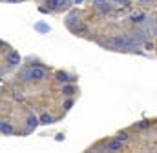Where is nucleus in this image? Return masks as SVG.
Wrapping results in <instances>:
<instances>
[{"instance_id":"nucleus-1","label":"nucleus","mask_w":157,"mask_h":153,"mask_svg":"<svg viewBox=\"0 0 157 153\" xmlns=\"http://www.w3.org/2000/svg\"><path fill=\"white\" fill-rule=\"evenodd\" d=\"M46 76H48V69L42 66H31L29 69L24 71V80L28 82H42L46 80Z\"/></svg>"},{"instance_id":"nucleus-2","label":"nucleus","mask_w":157,"mask_h":153,"mask_svg":"<svg viewBox=\"0 0 157 153\" xmlns=\"http://www.w3.org/2000/svg\"><path fill=\"white\" fill-rule=\"evenodd\" d=\"M46 6H48V11H60L70 7V0H48Z\"/></svg>"},{"instance_id":"nucleus-3","label":"nucleus","mask_w":157,"mask_h":153,"mask_svg":"<svg viewBox=\"0 0 157 153\" xmlns=\"http://www.w3.org/2000/svg\"><path fill=\"white\" fill-rule=\"evenodd\" d=\"M122 144H124V142L113 139V140H110V142L104 144V151H121V150H122Z\"/></svg>"},{"instance_id":"nucleus-4","label":"nucleus","mask_w":157,"mask_h":153,"mask_svg":"<svg viewBox=\"0 0 157 153\" xmlns=\"http://www.w3.org/2000/svg\"><path fill=\"white\" fill-rule=\"evenodd\" d=\"M20 60H22V58H20L18 51H9V53H7V64H9V66H13V68H15V66H18V64H20Z\"/></svg>"},{"instance_id":"nucleus-5","label":"nucleus","mask_w":157,"mask_h":153,"mask_svg":"<svg viewBox=\"0 0 157 153\" xmlns=\"http://www.w3.org/2000/svg\"><path fill=\"white\" fill-rule=\"evenodd\" d=\"M55 78H57V82H60V84H66V82H73V80H75V76L68 75L66 71H57V73H55Z\"/></svg>"},{"instance_id":"nucleus-6","label":"nucleus","mask_w":157,"mask_h":153,"mask_svg":"<svg viewBox=\"0 0 157 153\" xmlns=\"http://www.w3.org/2000/svg\"><path fill=\"white\" fill-rule=\"evenodd\" d=\"M13 131H15V128H13L11 122H7V120H0V133H4V135H11Z\"/></svg>"},{"instance_id":"nucleus-7","label":"nucleus","mask_w":157,"mask_h":153,"mask_svg":"<svg viewBox=\"0 0 157 153\" xmlns=\"http://www.w3.org/2000/svg\"><path fill=\"white\" fill-rule=\"evenodd\" d=\"M75 22H77V24L80 22V20H78V13H77V11H73V13H70V15H68V18H66V26L71 29Z\"/></svg>"},{"instance_id":"nucleus-8","label":"nucleus","mask_w":157,"mask_h":153,"mask_svg":"<svg viewBox=\"0 0 157 153\" xmlns=\"http://www.w3.org/2000/svg\"><path fill=\"white\" fill-rule=\"evenodd\" d=\"M26 126H28V129L31 131V129H35L37 126H39V117H35V115L31 113L28 117V120H26Z\"/></svg>"},{"instance_id":"nucleus-9","label":"nucleus","mask_w":157,"mask_h":153,"mask_svg":"<svg viewBox=\"0 0 157 153\" xmlns=\"http://www.w3.org/2000/svg\"><path fill=\"white\" fill-rule=\"evenodd\" d=\"M146 18H148V17H146L144 13H133V15H132V22L137 24V26H139V24H144Z\"/></svg>"},{"instance_id":"nucleus-10","label":"nucleus","mask_w":157,"mask_h":153,"mask_svg":"<svg viewBox=\"0 0 157 153\" xmlns=\"http://www.w3.org/2000/svg\"><path fill=\"white\" fill-rule=\"evenodd\" d=\"M53 122H55V118H53L49 113H42L39 117V124H46V126H49V124H53Z\"/></svg>"},{"instance_id":"nucleus-11","label":"nucleus","mask_w":157,"mask_h":153,"mask_svg":"<svg viewBox=\"0 0 157 153\" xmlns=\"http://www.w3.org/2000/svg\"><path fill=\"white\" fill-rule=\"evenodd\" d=\"M97 7H99V11H101V13H110V11H112V4H110V2H106V0H104V2H101V4H97Z\"/></svg>"},{"instance_id":"nucleus-12","label":"nucleus","mask_w":157,"mask_h":153,"mask_svg":"<svg viewBox=\"0 0 157 153\" xmlns=\"http://www.w3.org/2000/svg\"><path fill=\"white\" fill-rule=\"evenodd\" d=\"M62 93H64V95H68V97H71V95L75 93V86H71V84H68V82H66V86L62 88Z\"/></svg>"},{"instance_id":"nucleus-13","label":"nucleus","mask_w":157,"mask_h":153,"mask_svg":"<svg viewBox=\"0 0 157 153\" xmlns=\"http://www.w3.org/2000/svg\"><path fill=\"white\" fill-rule=\"evenodd\" d=\"M130 139V133L128 131H119L117 133V140H121V142H126Z\"/></svg>"},{"instance_id":"nucleus-14","label":"nucleus","mask_w":157,"mask_h":153,"mask_svg":"<svg viewBox=\"0 0 157 153\" xmlns=\"http://www.w3.org/2000/svg\"><path fill=\"white\" fill-rule=\"evenodd\" d=\"M35 29H37V31H42V33H49V29H51V28H49V26H46V24H42V22H39V24L35 26Z\"/></svg>"},{"instance_id":"nucleus-15","label":"nucleus","mask_w":157,"mask_h":153,"mask_svg":"<svg viewBox=\"0 0 157 153\" xmlns=\"http://www.w3.org/2000/svg\"><path fill=\"white\" fill-rule=\"evenodd\" d=\"M71 108H73V100L70 99V100H66V102H64V110L68 111V110H71Z\"/></svg>"},{"instance_id":"nucleus-16","label":"nucleus","mask_w":157,"mask_h":153,"mask_svg":"<svg viewBox=\"0 0 157 153\" xmlns=\"http://www.w3.org/2000/svg\"><path fill=\"white\" fill-rule=\"evenodd\" d=\"M137 126H139V128H150V122H148V120H143V122L137 124Z\"/></svg>"},{"instance_id":"nucleus-17","label":"nucleus","mask_w":157,"mask_h":153,"mask_svg":"<svg viewBox=\"0 0 157 153\" xmlns=\"http://www.w3.org/2000/svg\"><path fill=\"white\" fill-rule=\"evenodd\" d=\"M144 47H146V49H154V44H152V42H146Z\"/></svg>"},{"instance_id":"nucleus-18","label":"nucleus","mask_w":157,"mask_h":153,"mask_svg":"<svg viewBox=\"0 0 157 153\" xmlns=\"http://www.w3.org/2000/svg\"><path fill=\"white\" fill-rule=\"evenodd\" d=\"M82 2H84V0H73V4H75V6H80Z\"/></svg>"},{"instance_id":"nucleus-19","label":"nucleus","mask_w":157,"mask_h":153,"mask_svg":"<svg viewBox=\"0 0 157 153\" xmlns=\"http://www.w3.org/2000/svg\"><path fill=\"white\" fill-rule=\"evenodd\" d=\"M4 47H6V44H4V42L0 40V49H4Z\"/></svg>"},{"instance_id":"nucleus-20","label":"nucleus","mask_w":157,"mask_h":153,"mask_svg":"<svg viewBox=\"0 0 157 153\" xmlns=\"http://www.w3.org/2000/svg\"><path fill=\"white\" fill-rule=\"evenodd\" d=\"M143 2H144V4H148V2H155V0H143Z\"/></svg>"},{"instance_id":"nucleus-21","label":"nucleus","mask_w":157,"mask_h":153,"mask_svg":"<svg viewBox=\"0 0 157 153\" xmlns=\"http://www.w3.org/2000/svg\"><path fill=\"white\" fill-rule=\"evenodd\" d=\"M95 2H97V4H101V2H104V0H95Z\"/></svg>"},{"instance_id":"nucleus-22","label":"nucleus","mask_w":157,"mask_h":153,"mask_svg":"<svg viewBox=\"0 0 157 153\" xmlns=\"http://www.w3.org/2000/svg\"><path fill=\"white\" fill-rule=\"evenodd\" d=\"M7 2H17V0H7Z\"/></svg>"},{"instance_id":"nucleus-23","label":"nucleus","mask_w":157,"mask_h":153,"mask_svg":"<svg viewBox=\"0 0 157 153\" xmlns=\"http://www.w3.org/2000/svg\"><path fill=\"white\" fill-rule=\"evenodd\" d=\"M17 2H26V0H17Z\"/></svg>"}]
</instances>
